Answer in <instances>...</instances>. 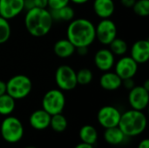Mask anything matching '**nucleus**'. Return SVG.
Returning <instances> with one entry per match:
<instances>
[{"label": "nucleus", "mask_w": 149, "mask_h": 148, "mask_svg": "<svg viewBox=\"0 0 149 148\" xmlns=\"http://www.w3.org/2000/svg\"><path fill=\"white\" fill-rule=\"evenodd\" d=\"M34 7L46 8L48 5V0H33Z\"/></svg>", "instance_id": "nucleus-30"}, {"label": "nucleus", "mask_w": 149, "mask_h": 148, "mask_svg": "<svg viewBox=\"0 0 149 148\" xmlns=\"http://www.w3.org/2000/svg\"><path fill=\"white\" fill-rule=\"evenodd\" d=\"M69 3L70 0H48L47 7H49L50 10H59L68 5Z\"/></svg>", "instance_id": "nucleus-28"}, {"label": "nucleus", "mask_w": 149, "mask_h": 148, "mask_svg": "<svg viewBox=\"0 0 149 148\" xmlns=\"http://www.w3.org/2000/svg\"><path fill=\"white\" fill-rule=\"evenodd\" d=\"M130 57L139 65L145 64L149 59V41L141 39L133 44L130 50Z\"/></svg>", "instance_id": "nucleus-14"}, {"label": "nucleus", "mask_w": 149, "mask_h": 148, "mask_svg": "<svg viewBox=\"0 0 149 148\" xmlns=\"http://www.w3.org/2000/svg\"><path fill=\"white\" fill-rule=\"evenodd\" d=\"M147 124V117L142 111L131 109L121 114L118 126L127 137H133L142 133Z\"/></svg>", "instance_id": "nucleus-3"}, {"label": "nucleus", "mask_w": 149, "mask_h": 148, "mask_svg": "<svg viewBox=\"0 0 149 148\" xmlns=\"http://www.w3.org/2000/svg\"><path fill=\"white\" fill-rule=\"evenodd\" d=\"M51 115L44 109L34 111L29 119L30 125L35 130H45L50 126Z\"/></svg>", "instance_id": "nucleus-15"}, {"label": "nucleus", "mask_w": 149, "mask_h": 148, "mask_svg": "<svg viewBox=\"0 0 149 148\" xmlns=\"http://www.w3.org/2000/svg\"><path fill=\"white\" fill-rule=\"evenodd\" d=\"M136 0H120L121 4L126 8H132Z\"/></svg>", "instance_id": "nucleus-31"}, {"label": "nucleus", "mask_w": 149, "mask_h": 148, "mask_svg": "<svg viewBox=\"0 0 149 148\" xmlns=\"http://www.w3.org/2000/svg\"><path fill=\"white\" fill-rule=\"evenodd\" d=\"M68 122L66 118L62 113L52 115L50 126L56 133H63L66 130Z\"/></svg>", "instance_id": "nucleus-23"}, {"label": "nucleus", "mask_w": 149, "mask_h": 148, "mask_svg": "<svg viewBox=\"0 0 149 148\" xmlns=\"http://www.w3.org/2000/svg\"><path fill=\"white\" fill-rule=\"evenodd\" d=\"M93 7L94 13L101 19L110 18L115 10L113 0H93Z\"/></svg>", "instance_id": "nucleus-16"}, {"label": "nucleus", "mask_w": 149, "mask_h": 148, "mask_svg": "<svg viewBox=\"0 0 149 148\" xmlns=\"http://www.w3.org/2000/svg\"><path fill=\"white\" fill-rule=\"evenodd\" d=\"M138 148H149V140L148 139H145L143 140H141L138 146Z\"/></svg>", "instance_id": "nucleus-34"}, {"label": "nucleus", "mask_w": 149, "mask_h": 148, "mask_svg": "<svg viewBox=\"0 0 149 148\" xmlns=\"http://www.w3.org/2000/svg\"><path fill=\"white\" fill-rule=\"evenodd\" d=\"M65 106V97L63 91L59 89H52L47 91L42 99V109L47 112L51 116L62 113Z\"/></svg>", "instance_id": "nucleus-6"}, {"label": "nucleus", "mask_w": 149, "mask_h": 148, "mask_svg": "<svg viewBox=\"0 0 149 148\" xmlns=\"http://www.w3.org/2000/svg\"><path fill=\"white\" fill-rule=\"evenodd\" d=\"M0 132L3 139L8 143H17L24 136V126L16 117L7 116L1 124Z\"/></svg>", "instance_id": "nucleus-5"}, {"label": "nucleus", "mask_w": 149, "mask_h": 148, "mask_svg": "<svg viewBox=\"0 0 149 148\" xmlns=\"http://www.w3.org/2000/svg\"><path fill=\"white\" fill-rule=\"evenodd\" d=\"M79 138L83 143L93 146L98 140V133L96 128L91 125L82 126L79 130Z\"/></svg>", "instance_id": "nucleus-21"}, {"label": "nucleus", "mask_w": 149, "mask_h": 148, "mask_svg": "<svg viewBox=\"0 0 149 148\" xmlns=\"http://www.w3.org/2000/svg\"><path fill=\"white\" fill-rule=\"evenodd\" d=\"M16 100L8 93L0 96V114L3 116L10 115L16 106Z\"/></svg>", "instance_id": "nucleus-22"}, {"label": "nucleus", "mask_w": 149, "mask_h": 148, "mask_svg": "<svg viewBox=\"0 0 149 148\" xmlns=\"http://www.w3.org/2000/svg\"><path fill=\"white\" fill-rule=\"evenodd\" d=\"M94 64L100 71L103 72H108L114 66V55L109 49H100L94 55Z\"/></svg>", "instance_id": "nucleus-13"}, {"label": "nucleus", "mask_w": 149, "mask_h": 148, "mask_svg": "<svg viewBox=\"0 0 149 148\" xmlns=\"http://www.w3.org/2000/svg\"><path fill=\"white\" fill-rule=\"evenodd\" d=\"M25 148H35V147H25Z\"/></svg>", "instance_id": "nucleus-39"}, {"label": "nucleus", "mask_w": 149, "mask_h": 148, "mask_svg": "<svg viewBox=\"0 0 149 148\" xmlns=\"http://www.w3.org/2000/svg\"><path fill=\"white\" fill-rule=\"evenodd\" d=\"M76 77H77L78 85H86L92 82L93 79V73L88 68H82L76 72Z\"/></svg>", "instance_id": "nucleus-26"}, {"label": "nucleus", "mask_w": 149, "mask_h": 148, "mask_svg": "<svg viewBox=\"0 0 149 148\" xmlns=\"http://www.w3.org/2000/svg\"><path fill=\"white\" fill-rule=\"evenodd\" d=\"M89 0H70V2H72L75 4H84L87 3Z\"/></svg>", "instance_id": "nucleus-37"}, {"label": "nucleus", "mask_w": 149, "mask_h": 148, "mask_svg": "<svg viewBox=\"0 0 149 148\" xmlns=\"http://www.w3.org/2000/svg\"><path fill=\"white\" fill-rule=\"evenodd\" d=\"M11 28L9 20L0 16V44L6 43L10 37Z\"/></svg>", "instance_id": "nucleus-25"}, {"label": "nucleus", "mask_w": 149, "mask_h": 148, "mask_svg": "<svg viewBox=\"0 0 149 148\" xmlns=\"http://www.w3.org/2000/svg\"><path fill=\"white\" fill-rule=\"evenodd\" d=\"M53 20L50 10L46 8L33 7L27 10L24 17V25L27 31L35 38L47 35L52 30Z\"/></svg>", "instance_id": "nucleus-2"}, {"label": "nucleus", "mask_w": 149, "mask_h": 148, "mask_svg": "<svg viewBox=\"0 0 149 148\" xmlns=\"http://www.w3.org/2000/svg\"><path fill=\"white\" fill-rule=\"evenodd\" d=\"M114 71L122 80L133 79L138 72V64L130 56H125L114 64Z\"/></svg>", "instance_id": "nucleus-11"}, {"label": "nucleus", "mask_w": 149, "mask_h": 148, "mask_svg": "<svg viewBox=\"0 0 149 148\" xmlns=\"http://www.w3.org/2000/svg\"><path fill=\"white\" fill-rule=\"evenodd\" d=\"M53 51L60 58H68L76 52V47L67 38H62L54 44Z\"/></svg>", "instance_id": "nucleus-18"}, {"label": "nucleus", "mask_w": 149, "mask_h": 148, "mask_svg": "<svg viewBox=\"0 0 149 148\" xmlns=\"http://www.w3.org/2000/svg\"><path fill=\"white\" fill-rule=\"evenodd\" d=\"M122 85L127 89V90H131L132 88H134L135 86L134 85V81L133 79H123L122 80Z\"/></svg>", "instance_id": "nucleus-29"}, {"label": "nucleus", "mask_w": 149, "mask_h": 148, "mask_svg": "<svg viewBox=\"0 0 149 148\" xmlns=\"http://www.w3.org/2000/svg\"><path fill=\"white\" fill-rule=\"evenodd\" d=\"M67 39L76 47H89L96 39L95 25L86 18L70 21L66 30Z\"/></svg>", "instance_id": "nucleus-1"}, {"label": "nucleus", "mask_w": 149, "mask_h": 148, "mask_svg": "<svg viewBox=\"0 0 149 148\" xmlns=\"http://www.w3.org/2000/svg\"><path fill=\"white\" fill-rule=\"evenodd\" d=\"M50 13L53 21H65V22L72 21L75 15L74 10L69 4L59 10H50Z\"/></svg>", "instance_id": "nucleus-20"}, {"label": "nucleus", "mask_w": 149, "mask_h": 148, "mask_svg": "<svg viewBox=\"0 0 149 148\" xmlns=\"http://www.w3.org/2000/svg\"><path fill=\"white\" fill-rule=\"evenodd\" d=\"M24 9V0H0V16L7 20L17 17Z\"/></svg>", "instance_id": "nucleus-12"}, {"label": "nucleus", "mask_w": 149, "mask_h": 148, "mask_svg": "<svg viewBox=\"0 0 149 148\" xmlns=\"http://www.w3.org/2000/svg\"><path fill=\"white\" fill-rule=\"evenodd\" d=\"M109 50L114 56H123L127 53L128 46L124 39L116 38L109 44Z\"/></svg>", "instance_id": "nucleus-24"}, {"label": "nucleus", "mask_w": 149, "mask_h": 148, "mask_svg": "<svg viewBox=\"0 0 149 148\" xmlns=\"http://www.w3.org/2000/svg\"><path fill=\"white\" fill-rule=\"evenodd\" d=\"M75 148H93V145H89V144L81 142V143L78 144V145L75 147Z\"/></svg>", "instance_id": "nucleus-36"}, {"label": "nucleus", "mask_w": 149, "mask_h": 148, "mask_svg": "<svg viewBox=\"0 0 149 148\" xmlns=\"http://www.w3.org/2000/svg\"><path fill=\"white\" fill-rule=\"evenodd\" d=\"M126 135L119 128V126H114L111 128H107L104 133V139L105 140L113 146H117L121 143L126 139Z\"/></svg>", "instance_id": "nucleus-19"}, {"label": "nucleus", "mask_w": 149, "mask_h": 148, "mask_svg": "<svg viewBox=\"0 0 149 148\" xmlns=\"http://www.w3.org/2000/svg\"><path fill=\"white\" fill-rule=\"evenodd\" d=\"M100 86L106 91H115L122 85V79L114 72H105L100 79Z\"/></svg>", "instance_id": "nucleus-17"}, {"label": "nucleus", "mask_w": 149, "mask_h": 148, "mask_svg": "<svg viewBox=\"0 0 149 148\" xmlns=\"http://www.w3.org/2000/svg\"><path fill=\"white\" fill-rule=\"evenodd\" d=\"M6 93V82L0 80V96Z\"/></svg>", "instance_id": "nucleus-33"}, {"label": "nucleus", "mask_w": 149, "mask_h": 148, "mask_svg": "<svg viewBox=\"0 0 149 148\" xmlns=\"http://www.w3.org/2000/svg\"><path fill=\"white\" fill-rule=\"evenodd\" d=\"M95 38L104 45L109 44L117 38V26L110 18L101 19L95 26Z\"/></svg>", "instance_id": "nucleus-8"}, {"label": "nucleus", "mask_w": 149, "mask_h": 148, "mask_svg": "<svg viewBox=\"0 0 149 148\" xmlns=\"http://www.w3.org/2000/svg\"><path fill=\"white\" fill-rule=\"evenodd\" d=\"M55 82L58 89L63 92L73 90L78 85L75 70L67 65L58 66L55 72Z\"/></svg>", "instance_id": "nucleus-7"}, {"label": "nucleus", "mask_w": 149, "mask_h": 148, "mask_svg": "<svg viewBox=\"0 0 149 148\" xmlns=\"http://www.w3.org/2000/svg\"><path fill=\"white\" fill-rule=\"evenodd\" d=\"M143 86L147 89V90H148L149 91V81L148 80H147L146 82H145V84L143 85Z\"/></svg>", "instance_id": "nucleus-38"}, {"label": "nucleus", "mask_w": 149, "mask_h": 148, "mask_svg": "<svg viewBox=\"0 0 149 148\" xmlns=\"http://www.w3.org/2000/svg\"><path fill=\"white\" fill-rule=\"evenodd\" d=\"M34 7L33 0H24V9L30 10Z\"/></svg>", "instance_id": "nucleus-35"}, {"label": "nucleus", "mask_w": 149, "mask_h": 148, "mask_svg": "<svg viewBox=\"0 0 149 148\" xmlns=\"http://www.w3.org/2000/svg\"><path fill=\"white\" fill-rule=\"evenodd\" d=\"M121 113L113 106H105L101 107L97 114L98 122L104 128H111L118 126Z\"/></svg>", "instance_id": "nucleus-9"}, {"label": "nucleus", "mask_w": 149, "mask_h": 148, "mask_svg": "<svg viewBox=\"0 0 149 148\" xmlns=\"http://www.w3.org/2000/svg\"><path fill=\"white\" fill-rule=\"evenodd\" d=\"M128 102L132 109L143 111L148 106L149 91L143 85H135L129 90Z\"/></svg>", "instance_id": "nucleus-10"}, {"label": "nucleus", "mask_w": 149, "mask_h": 148, "mask_svg": "<svg viewBox=\"0 0 149 148\" xmlns=\"http://www.w3.org/2000/svg\"><path fill=\"white\" fill-rule=\"evenodd\" d=\"M87 49H88V47H78V48H76V51L80 56H85L88 52V50Z\"/></svg>", "instance_id": "nucleus-32"}, {"label": "nucleus", "mask_w": 149, "mask_h": 148, "mask_svg": "<svg viewBox=\"0 0 149 148\" xmlns=\"http://www.w3.org/2000/svg\"><path fill=\"white\" fill-rule=\"evenodd\" d=\"M32 90L31 79L24 74H17L11 77L6 82V93L15 100L26 98Z\"/></svg>", "instance_id": "nucleus-4"}, {"label": "nucleus", "mask_w": 149, "mask_h": 148, "mask_svg": "<svg viewBox=\"0 0 149 148\" xmlns=\"http://www.w3.org/2000/svg\"><path fill=\"white\" fill-rule=\"evenodd\" d=\"M132 8L134 12L139 17H148L149 15V0H136Z\"/></svg>", "instance_id": "nucleus-27"}]
</instances>
